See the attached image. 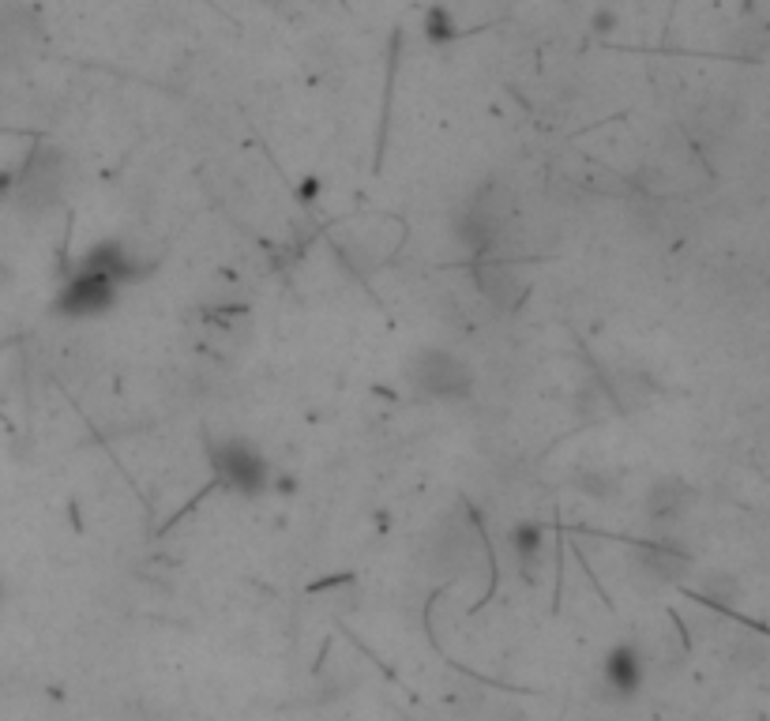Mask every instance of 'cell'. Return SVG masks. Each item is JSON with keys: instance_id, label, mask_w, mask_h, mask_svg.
I'll list each match as a JSON object with an SVG mask.
<instances>
[{"instance_id": "obj_12", "label": "cell", "mask_w": 770, "mask_h": 721, "mask_svg": "<svg viewBox=\"0 0 770 721\" xmlns=\"http://www.w3.org/2000/svg\"><path fill=\"white\" fill-rule=\"evenodd\" d=\"M703 594L714 601H722V605H729L733 594H737V583H733L729 575H710V579H703Z\"/></svg>"}, {"instance_id": "obj_7", "label": "cell", "mask_w": 770, "mask_h": 721, "mask_svg": "<svg viewBox=\"0 0 770 721\" xmlns=\"http://www.w3.org/2000/svg\"><path fill=\"white\" fill-rule=\"evenodd\" d=\"M113 297H117V282L106 275H98L91 267H83L61 293V312L64 316H98V312H106L113 305Z\"/></svg>"}, {"instance_id": "obj_9", "label": "cell", "mask_w": 770, "mask_h": 721, "mask_svg": "<svg viewBox=\"0 0 770 721\" xmlns=\"http://www.w3.org/2000/svg\"><path fill=\"white\" fill-rule=\"evenodd\" d=\"M425 556L436 571H455L474 556V537L459 519H444L425 541Z\"/></svg>"}, {"instance_id": "obj_4", "label": "cell", "mask_w": 770, "mask_h": 721, "mask_svg": "<svg viewBox=\"0 0 770 721\" xmlns=\"http://www.w3.org/2000/svg\"><path fill=\"white\" fill-rule=\"evenodd\" d=\"M211 466H215L218 481L233 492H252L263 489V481H267V462L263 455L256 451L252 444L245 440H222V444L211 447Z\"/></svg>"}, {"instance_id": "obj_5", "label": "cell", "mask_w": 770, "mask_h": 721, "mask_svg": "<svg viewBox=\"0 0 770 721\" xmlns=\"http://www.w3.org/2000/svg\"><path fill=\"white\" fill-rule=\"evenodd\" d=\"M688 571H692V556L680 553L677 545H665V541H647V545H639L632 553L635 583L650 586V590L677 586Z\"/></svg>"}, {"instance_id": "obj_6", "label": "cell", "mask_w": 770, "mask_h": 721, "mask_svg": "<svg viewBox=\"0 0 770 721\" xmlns=\"http://www.w3.org/2000/svg\"><path fill=\"white\" fill-rule=\"evenodd\" d=\"M474 286H478L481 301L493 312H515L526 297V278L504 260H489L474 267Z\"/></svg>"}, {"instance_id": "obj_2", "label": "cell", "mask_w": 770, "mask_h": 721, "mask_svg": "<svg viewBox=\"0 0 770 721\" xmlns=\"http://www.w3.org/2000/svg\"><path fill=\"white\" fill-rule=\"evenodd\" d=\"M406 380L417 395L440 402H459L470 395L474 387V372L462 361L459 353L440 350V346H425L406 361Z\"/></svg>"}, {"instance_id": "obj_1", "label": "cell", "mask_w": 770, "mask_h": 721, "mask_svg": "<svg viewBox=\"0 0 770 721\" xmlns=\"http://www.w3.org/2000/svg\"><path fill=\"white\" fill-rule=\"evenodd\" d=\"M511 211H515V196L504 181H485L470 192V200L459 207L455 215V233L470 252H496L500 237L508 233Z\"/></svg>"}, {"instance_id": "obj_10", "label": "cell", "mask_w": 770, "mask_h": 721, "mask_svg": "<svg viewBox=\"0 0 770 721\" xmlns=\"http://www.w3.org/2000/svg\"><path fill=\"white\" fill-rule=\"evenodd\" d=\"M643 676H647V658L635 646H616L605 658V680L620 699H632L635 691L643 688Z\"/></svg>"}, {"instance_id": "obj_11", "label": "cell", "mask_w": 770, "mask_h": 721, "mask_svg": "<svg viewBox=\"0 0 770 721\" xmlns=\"http://www.w3.org/2000/svg\"><path fill=\"white\" fill-rule=\"evenodd\" d=\"M511 545H515V556H519V568L526 579H538L541 564H545V530L538 522H523L511 534Z\"/></svg>"}, {"instance_id": "obj_3", "label": "cell", "mask_w": 770, "mask_h": 721, "mask_svg": "<svg viewBox=\"0 0 770 721\" xmlns=\"http://www.w3.org/2000/svg\"><path fill=\"white\" fill-rule=\"evenodd\" d=\"M68 188V158L57 147H38L16 177V203L31 215L57 207Z\"/></svg>"}, {"instance_id": "obj_13", "label": "cell", "mask_w": 770, "mask_h": 721, "mask_svg": "<svg viewBox=\"0 0 770 721\" xmlns=\"http://www.w3.org/2000/svg\"><path fill=\"white\" fill-rule=\"evenodd\" d=\"M425 31H429V38H447V34H451V23H447V12H440V8H432V16H429V23H425Z\"/></svg>"}, {"instance_id": "obj_8", "label": "cell", "mask_w": 770, "mask_h": 721, "mask_svg": "<svg viewBox=\"0 0 770 721\" xmlns=\"http://www.w3.org/2000/svg\"><path fill=\"white\" fill-rule=\"evenodd\" d=\"M695 504V492L688 481H680V477H662V481H654L643 496V519L650 526H677Z\"/></svg>"}]
</instances>
